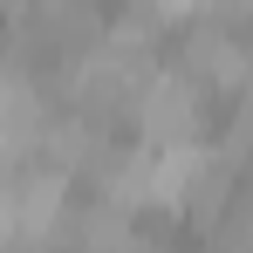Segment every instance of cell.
Here are the masks:
<instances>
[{"label":"cell","instance_id":"3","mask_svg":"<svg viewBox=\"0 0 253 253\" xmlns=\"http://www.w3.org/2000/svg\"><path fill=\"white\" fill-rule=\"evenodd\" d=\"M192 14H199V0H124V21L144 28V35H171V28H185Z\"/></svg>","mask_w":253,"mask_h":253},{"label":"cell","instance_id":"2","mask_svg":"<svg viewBox=\"0 0 253 253\" xmlns=\"http://www.w3.org/2000/svg\"><path fill=\"white\" fill-rule=\"evenodd\" d=\"M178 35H185V42H178V69H185L192 83H206L212 96H233V89L247 83V69H253V48L240 42V28H233V21L192 14V21H185Z\"/></svg>","mask_w":253,"mask_h":253},{"label":"cell","instance_id":"4","mask_svg":"<svg viewBox=\"0 0 253 253\" xmlns=\"http://www.w3.org/2000/svg\"><path fill=\"white\" fill-rule=\"evenodd\" d=\"M199 14H212V21H233V28H247V21H253V0H199Z\"/></svg>","mask_w":253,"mask_h":253},{"label":"cell","instance_id":"1","mask_svg":"<svg viewBox=\"0 0 253 253\" xmlns=\"http://www.w3.org/2000/svg\"><path fill=\"white\" fill-rule=\"evenodd\" d=\"M206 117H212V89L192 83L185 69H151V83L137 89V110H130V124L151 151L206 144Z\"/></svg>","mask_w":253,"mask_h":253}]
</instances>
